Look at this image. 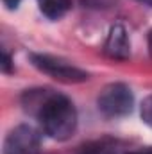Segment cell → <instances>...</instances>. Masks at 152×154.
Segmentation results:
<instances>
[{"label":"cell","mask_w":152,"mask_h":154,"mask_svg":"<svg viewBox=\"0 0 152 154\" xmlns=\"http://www.w3.org/2000/svg\"><path fill=\"white\" fill-rule=\"evenodd\" d=\"M23 106L34 113L47 136L65 142L77 127V109L74 102L52 90H31L23 95Z\"/></svg>","instance_id":"cell-1"},{"label":"cell","mask_w":152,"mask_h":154,"mask_svg":"<svg viewBox=\"0 0 152 154\" xmlns=\"http://www.w3.org/2000/svg\"><path fill=\"white\" fill-rule=\"evenodd\" d=\"M132 104H134L132 91L123 82L108 84L97 99L99 111L108 118H120L129 115L132 111Z\"/></svg>","instance_id":"cell-2"},{"label":"cell","mask_w":152,"mask_h":154,"mask_svg":"<svg viewBox=\"0 0 152 154\" xmlns=\"http://www.w3.org/2000/svg\"><path fill=\"white\" fill-rule=\"evenodd\" d=\"M31 61L32 65L38 68L39 72L50 75L52 79L65 82V84H75V82H84L88 81V74L81 68L74 66L72 63L54 57V56H47V54H31Z\"/></svg>","instance_id":"cell-3"},{"label":"cell","mask_w":152,"mask_h":154,"mask_svg":"<svg viewBox=\"0 0 152 154\" xmlns=\"http://www.w3.org/2000/svg\"><path fill=\"white\" fill-rule=\"evenodd\" d=\"M41 136L39 133L27 124L16 125L9 131L4 142V154H39Z\"/></svg>","instance_id":"cell-4"},{"label":"cell","mask_w":152,"mask_h":154,"mask_svg":"<svg viewBox=\"0 0 152 154\" xmlns=\"http://www.w3.org/2000/svg\"><path fill=\"white\" fill-rule=\"evenodd\" d=\"M104 54L113 61H125L131 56V39L123 25H113L104 43Z\"/></svg>","instance_id":"cell-5"},{"label":"cell","mask_w":152,"mask_h":154,"mask_svg":"<svg viewBox=\"0 0 152 154\" xmlns=\"http://www.w3.org/2000/svg\"><path fill=\"white\" fill-rule=\"evenodd\" d=\"M125 147L122 142L111 140V138H102V140H95L90 142L86 145H82L77 154H125Z\"/></svg>","instance_id":"cell-6"},{"label":"cell","mask_w":152,"mask_h":154,"mask_svg":"<svg viewBox=\"0 0 152 154\" xmlns=\"http://www.w3.org/2000/svg\"><path fill=\"white\" fill-rule=\"evenodd\" d=\"M38 5L48 20H59L72 9V0H38Z\"/></svg>","instance_id":"cell-7"},{"label":"cell","mask_w":152,"mask_h":154,"mask_svg":"<svg viewBox=\"0 0 152 154\" xmlns=\"http://www.w3.org/2000/svg\"><path fill=\"white\" fill-rule=\"evenodd\" d=\"M140 115H141V120L152 127V95L143 99L141 108H140Z\"/></svg>","instance_id":"cell-8"},{"label":"cell","mask_w":152,"mask_h":154,"mask_svg":"<svg viewBox=\"0 0 152 154\" xmlns=\"http://www.w3.org/2000/svg\"><path fill=\"white\" fill-rule=\"evenodd\" d=\"M2 72L4 74H9L11 72V57H9V54L5 50L2 52Z\"/></svg>","instance_id":"cell-9"},{"label":"cell","mask_w":152,"mask_h":154,"mask_svg":"<svg viewBox=\"0 0 152 154\" xmlns=\"http://www.w3.org/2000/svg\"><path fill=\"white\" fill-rule=\"evenodd\" d=\"M2 2H4V5H5L7 9H16L18 4H20V0H2Z\"/></svg>","instance_id":"cell-10"},{"label":"cell","mask_w":152,"mask_h":154,"mask_svg":"<svg viewBox=\"0 0 152 154\" xmlns=\"http://www.w3.org/2000/svg\"><path fill=\"white\" fill-rule=\"evenodd\" d=\"M125 154H152V147H143V149H138V151H129Z\"/></svg>","instance_id":"cell-11"},{"label":"cell","mask_w":152,"mask_h":154,"mask_svg":"<svg viewBox=\"0 0 152 154\" xmlns=\"http://www.w3.org/2000/svg\"><path fill=\"white\" fill-rule=\"evenodd\" d=\"M86 2H90L93 5H106V4H109V0H86Z\"/></svg>","instance_id":"cell-12"},{"label":"cell","mask_w":152,"mask_h":154,"mask_svg":"<svg viewBox=\"0 0 152 154\" xmlns=\"http://www.w3.org/2000/svg\"><path fill=\"white\" fill-rule=\"evenodd\" d=\"M149 54H150V57H152V29H150V32H149Z\"/></svg>","instance_id":"cell-13"},{"label":"cell","mask_w":152,"mask_h":154,"mask_svg":"<svg viewBox=\"0 0 152 154\" xmlns=\"http://www.w3.org/2000/svg\"><path fill=\"white\" fill-rule=\"evenodd\" d=\"M141 2H145V4H149V5H152V0H141Z\"/></svg>","instance_id":"cell-14"}]
</instances>
